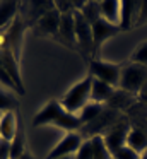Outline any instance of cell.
Here are the masks:
<instances>
[{
    "mask_svg": "<svg viewBox=\"0 0 147 159\" xmlns=\"http://www.w3.org/2000/svg\"><path fill=\"white\" fill-rule=\"evenodd\" d=\"M60 17L62 16L57 9H50L38 19L36 29H39L41 34H55V33H58V28H60Z\"/></svg>",
    "mask_w": 147,
    "mask_h": 159,
    "instance_id": "cell-11",
    "label": "cell"
},
{
    "mask_svg": "<svg viewBox=\"0 0 147 159\" xmlns=\"http://www.w3.org/2000/svg\"><path fill=\"white\" fill-rule=\"evenodd\" d=\"M106 104H108V108H111V110L120 113V111H128L135 104V99H133V94L126 93L123 89H118V91L115 89L113 96L109 98V101Z\"/></svg>",
    "mask_w": 147,
    "mask_h": 159,
    "instance_id": "cell-12",
    "label": "cell"
},
{
    "mask_svg": "<svg viewBox=\"0 0 147 159\" xmlns=\"http://www.w3.org/2000/svg\"><path fill=\"white\" fill-rule=\"evenodd\" d=\"M132 63H139V65L147 67V41L140 43L137 50L132 53Z\"/></svg>",
    "mask_w": 147,
    "mask_h": 159,
    "instance_id": "cell-24",
    "label": "cell"
},
{
    "mask_svg": "<svg viewBox=\"0 0 147 159\" xmlns=\"http://www.w3.org/2000/svg\"><path fill=\"white\" fill-rule=\"evenodd\" d=\"M147 22V0L140 2V9H139V16H137V22L135 26H142Z\"/></svg>",
    "mask_w": 147,
    "mask_h": 159,
    "instance_id": "cell-30",
    "label": "cell"
},
{
    "mask_svg": "<svg viewBox=\"0 0 147 159\" xmlns=\"http://www.w3.org/2000/svg\"><path fill=\"white\" fill-rule=\"evenodd\" d=\"M60 159H74V156H67V157H60Z\"/></svg>",
    "mask_w": 147,
    "mask_h": 159,
    "instance_id": "cell-35",
    "label": "cell"
},
{
    "mask_svg": "<svg viewBox=\"0 0 147 159\" xmlns=\"http://www.w3.org/2000/svg\"><path fill=\"white\" fill-rule=\"evenodd\" d=\"M74 159H92V147H91V140H84L79 147V151L75 152Z\"/></svg>",
    "mask_w": 147,
    "mask_h": 159,
    "instance_id": "cell-27",
    "label": "cell"
},
{
    "mask_svg": "<svg viewBox=\"0 0 147 159\" xmlns=\"http://www.w3.org/2000/svg\"><path fill=\"white\" fill-rule=\"evenodd\" d=\"M17 9H19V2H0V29L16 19Z\"/></svg>",
    "mask_w": 147,
    "mask_h": 159,
    "instance_id": "cell-19",
    "label": "cell"
},
{
    "mask_svg": "<svg viewBox=\"0 0 147 159\" xmlns=\"http://www.w3.org/2000/svg\"><path fill=\"white\" fill-rule=\"evenodd\" d=\"M99 11H101V17L104 21L120 26V2H116V0L99 2Z\"/></svg>",
    "mask_w": 147,
    "mask_h": 159,
    "instance_id": "cell-17",
    "label": "cell"
},
{
    "mask_svg": "<svg viewBox=\"0 0 147 159\" xmlns=\"http://www.w3.org/2000/svg\"><path fill=\"white\" fill-rule=\"evenodd\" d=\"M111 159H140V154L139 152H135L132 147H128V145H123V147H120L118 151H115L111 154Z\"/></svg>",
    "mask_w": 147,
    "mask_h": 159,
    "instance_id": "cell-25",
    "label": "cell"
},
{
    "mask_svg": "<svg viewBox=\"0 0 147 159\" xmlns=\"http://www.w3.org/2000/svg\"><path fill=\"white\" fill-rule=\"evenodd\" d=\"M89 140L92 147V159H111V152L106 147L103 135H92Z\"/></svg>",
    "mask_w": 147,
    "mask_h": 159,
    "instance_id": "cell-20",
    "label": "cell"
},
{
    "mask_svg": "<svg viewBox=\"0 0 147 159\" xmlns=\"http://www.w3.org/2000/svg\"><path fill=\"white\" fill-rule=\"evenodd\" d=\"M0 159H10V142L0 139Z\"/></svg>",
    "mask_w": 147,
    "mask_h": 159,
    "instance_id": "cell-31",
    "label": "cell"
},
{
    "mask_svg": "<svg viewBox=\"0 0 147 159\" xmlns=\"http://www.w3.org/2000/svg\"><path fill=\"white\" fill-rule=\"evenodd\" d=\"M140 159H147V151H145V152H144V154H142V156H140Z\"/></svg>",
    "mask_w": 147,
    "mask_h": 159,
    "instance_id": "cell-34",
    "label": "cell"
},
{
    "mask_svg": "<svg viewBox=\"0 0 147 159\" xmlns=\"http://www.w3.org/2000/svg\"><path fill=\"white\" fill-rule=\"evenodd\" d=\"M19 159H33V157H31V156L29 154H27V152H24V154L22 156H21V157Z\"/></svg>",
    "mask_w": 147,
    "mask_h": 159,
    "instance_id": "cell-33",
    "label": "cell"
},
{
    "mask_svg": "<svg viewBox=\"0 0 147 159\" xmlns=\"http://www.w3.org/2000/svg\"><path fill=\"white\" fill-rule=\"evenodd\" d=\"M91 28H92V55L98 53L99 46H101L106 39L113 38L115 34L120 33V26L111 24V22L104 21L103 17L99 19V21H96Z\"/></svg>",
    "mask_w": 147,
    "mask_h": 159,
    "instance_id": "cell-8",
    "label": "cell"
},
{
    "mask_svg": "<svg viewBox=\"0 0 147 159\" xmlns=\"http://www.w3.org/2000/svg\"><path fill=\"white\" fill-rule=\"evenodd\" d=\"M139 9L140 2H130V0L120 2V29H128L135 26Z\"/></svg>",
    "mask_w": 147,
    "mask_h": 159,
    "instance_id": "cell-10",
    "label": "cell"
},
{
    "mask_svg": "<svg viewBox=\"0 0 147 159\" xmlns=\"http://www.w3.org/2000/svg\"><path fill=\"white\" fill-rule=\"evenodd\" d=\"M80 14L84 16V19L89 24H94L96 21L101 19V11H99V2H85L84 7H82Z\"/></svg>",
    "mask_w": 147,
    "mask_h": 159,
    "instance_id": "cell-22",
    "label": "cell"
},
{
    "mask_svg": "<svg viewBox=\"0 0 147 159\" xmlns=\"http://www.w3.org/2000/svg\"><path fill=\"white\" fill-rule=\"evenodd\" d=\"M58 34L65 39L67 43L74 45L75 43V22H74V12L63 14L60 17V28H58Z\"/></svg>",
    "mask_w": 147,
    "mask_h": 159,
    "instance_id": "cell-18",
    "label": "cell"
},
{
    "mask_svg": "<svg viewBox=\"0 0 147 159\" xmlns=\"http://www.w3.org/2000/svg\"><path fill=\"white\" fill-rule=\"evenodd\" d=\"M26 152V145H24V135L17 130L16 137L10 142V159H19L21 156Z\"/></svg>",
    "mask_w": 147,
    "mask_h": 159,
    "instance_id": "cell-23",
    "label": "cell"
},
{
    "mask_svg": "<svg viewBox=\"0 0 147 159\" xmlns=\"http://www.w3.org/2000/svg\"><path fill=\"white\" fill-rule=\"evenodd\" d=\"M89 75L92 79H98L101 82L109 84L111 87H116L120 84V75H122V67L116 63L101 62V60H92L89 65Z\"/></svg>",
    "mask_w": 147,
    "mask_h": 159,
    "instance_id": "cell-4",
    "label": "cell"
},
{
    "mask_svg": "<svg viewBox=\"0 0 147 159\" xmlns=\"http://www.w3.org/2000/svg\"><path fill=\"white\" fill-rule=\"evenodd\" d=\"M17 108V99L10 94L0 91V111H14Z\"/></svg>",
    "mask_w": 147,
    "mask_h": 159,
    "instance_id": "cell-26",
    "label": "cell"
},
{
    "mask_svg": "<svg viewBox=\"0 0 147 159\" xmlns=\"http://www.w3.org/2000/svg\"><path fill=\"white\" fill-rule=\"evenodd\" d=\"M17 134V120L14 111H7L0 118V139L12 142V139Z\"/></svg>",
    "mask_w": 147,
    "mask_h": 159,
    "instance_id": "cell-16",
    "label": "cell"
},
{
    "mask_svg": "<svg viewBox=\"0 0 147 159\" xmlns=\"http://www.w3.org/2000/svg\"><path fill=\"white\" fill-rule=\"evenodd\" d=\"M21 41H22V22L16 17L14 19V24L10 26V29H9V33L5 34V46L14 53L16 58H17V55H19Z\"/></svg>",
    "mask_w": 147,
    "mask_h": 159,
    "instance_id": "cell-14",
    "label": "cell"
},
{
    "mask_svg": "<svg viewBox=\"0 0 147 159\" xmlns=\"http://www.w3.org/2000/svg\"><path fill=\"white\" fill-rule=\"evenodd\" d=\"M74 22H75V43L84 53L92 55V28L84 16L79 11H74Z\"/></svg>",
    "mask_w": 147,
    "mask_h": 159,
    "instance_id": "cell-6",
    "label": "cell"
},
{
    "mask_svg": "<svg viewBox=\"0 0 147 159\" xmlns=\"http://www.w3.org/2000/svg\"><path fill=\"white\" fill-rule=\"evenodd\" d=\"M126 145L142 156L147 151V132L144 128L132 127L128 130V135H126Z\"/></svg>",
    "mask_w": 147,
    "mask_h": 159,
    "instance_id": "cell-13",
    "label": "cell"
},
{
    "mask_svg": "<svg viewBox=\"0 0 147 159\" xmlns=\"http://www.w3.org/2000/svg\"><path fill=\"white\" fill-rule=\"evenodd\" d=\"M91 86H92V77L87 75L85 79L75 84L74 87H70L60 101L63 110L68 111V113H75V111L82 110L87 104V101L91 99Z\"/></svg>",
    "mask_w": 147,
    "mask_h": 159,
    "instance_id": "cell-2",
    "label": "cell"
},
{
    "mask_svg": "<svg viewBox=\"0 0 147 159\" xmlns=\"http://www.w3.org/2000/svg\"><path fill=\"white\" fill-rule=\"evenodd\" d=\"M115 93V87H111L109 84L101 82L98 79H92V86H91V99L96 104H103L108 103L109 98Z\"/></svg>",
    "mask_w": 147,
    "mask_h": 159,
    "instance_id": "cell-15",
    "label": "cell"
},
{
    "mask_svg": "<svg viewBox=\"0 0 147 159\" xmlns=\"http://www.w3.org/2000/svg\"><path fill=\"white\" fill-rule=\"evenodd\" d=\"M145 80H147V67L139 65V63H130V65L122 69L118 86H120V89L135 96V94H140Z\"/></svg>",
    "mask_w": 147,
    "mask_h": 159,
    "instance_id": "cell-3",
    "label": "cell"
},
{
    "mask_svg": "<svg viewBox=\"0 0 147 159\" xmlns=\"http://www.w3.org/2000/svg\"><path fill=\"white\" fill-rule=\"evenodd\" d=\"M139 99H140V103H144L147 106V94H142V96H139Z\"/></svg>",
    "mask_w": 147,
    "mask_h": 159,
    "instance_id": "cell-32",
    "label": "cell"
},
{
    "mask_svg": "<svg viewBox=\"0 0 147 159\" xmlns=\"http://www.w3.org/2000/svg\"><path fill=\"white\" fill-rule=\"evenodd\" d=\"M0 118H2V115H0Z\"/></svg>",
    "mask_w": 147,
    "mask_h": 159,
    "instance_id": "cell-36",
    "label": "cell"
},
{
    "mask_svg": "<svg viewBox=\"0 0 147 159\" xmlns=\"http://www.w3.org/2000/svg\"><path fill=\"white\" fill-rule=\"evenodd\" d=\"M0 82H2L3 86H9V87H12V89H16L17 93L21 94L19 87L16 86V82H14V80L10 79V75H9V74H7V70H5V67H3L2 60H0Z\"/></svg>",
    "mask_w": 147,
    "mask_h": 159,
    "instance_id": "cell-28",
    "label": "cell"
},
{
    "mask_svg": "<svg viewBox=\"0 0 147 159\" xmlns=\"http://www.w3.org/2000/svg\"><path fill=\"white\" fill-rule=\"evenodd\" d=\"M46 123H55L58 128H63V130H77V128L84 127L80 121V118L75 116L74 113H68L63 110L58 101H50L36 116L33 118V125H46Z\"/></svg>",
    "mask_w": 147,
    "mask_h": 159,
    "instance_id": "cell-1",
    "label": "cell"
},
{
    "mask_svg": "<svg viewBox=\"0 0 147 159\" xmlns=\"http://www.w3.org/2000/svg\"><path fill=\"white\" fill-rule=\"evenodd\" d=\"M80 144H82V135L75 134V132H70V134H67L51 149L50 154L44 159H60V157H67V156H75V152L79 151Z\"/></svg>",
    "mask_w": 147,
    "mask_h": 159,
    "instance_id": "cell-7",
    "label": "cell"
},
{
    "mask_svg": "<svg viewBox=\"0 0 147 159\" xmlns=\"http://www.w3.org/2000/svg\"><path fill=\"white\" fill-rule=\"evenodd\" d=\"M103 110H104V108H103L101 104H96V103L85 104V106L80 110V115H79V118H80L82 125H87V123H91L92 120H96Z\"/></svg>",
    "mask_w": 147,
    "mask_h": 159,
    "instance_id": "cell-21",
    "label": "cell"
},
{
    "mask_svg": "<svg viewBox=\"0 0 147 159\" xmlns=\"http://www.w3.org/2000/svg\"><path fill=\"white\" fill-rule=\"evenodd\" d=\"M53 7L60 12V16L68 14V12H74V5H72L70 0H65V2L63 0H57V2H53Z\"/></svg>",
    "mask_w": 147,
    "mask_h": 159,
    "instance_id": "cell-29",
    "label": "cell"
},
{
    "mask_svg": "<svg viewBox=\"0 0 147 159\" xmlns=\"http://www.w3.org/2000/svg\"><path fill=\"white\" fill-rule=\"evenodd\" d=\"M0 60H2L3 67H5L7 74L10 75V79L16 82V86L19 87L21 94H24V87H22V80H21V74H19V67H17V58L14 57V53L10 52L7 46H3L0 50Z\"/></svg>",
    "mask_w": 147,
    "mask_h": 159,
    "instance_id": "cell-9",
    "label": "cell"
},
{
    "mask_svg": "<svg viewBox=\"0 0 147 159\" xmlns=\"http://www.w3.org/2000/svg\"><path fill=\"white\" fill-rule=\"evenodd\" d=\"M128 130H130V123L126 121V118H120L111 128H108V132H106V135L103 139H104V144L111 154L126 144Z\"/></svg>",
    "mask_w": 147,
    "mask_h": 159,
    "instance_id": "cell-5",
    "label": "cell"
}]
</instances>
